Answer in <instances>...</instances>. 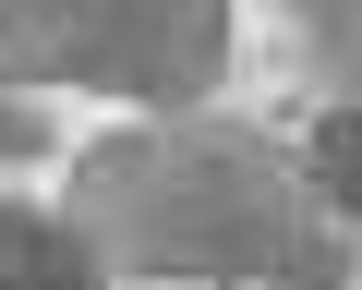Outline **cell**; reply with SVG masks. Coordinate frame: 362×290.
Segmentation results:
<instances>
[{
  "instance_id": "6da1fadb",
  "label": "cell",
  "mask_w": 362,
  "mask_h": 290,
  "mask_svg": "<svg viewBox=\"0 0 362 290\" xmlns=\"http://www.w3.org/2000/svg\"><path fill=\"white\" fill-rule=\"evenodd\" d=\"M73 230L121 278L169 290H338L350 218L266 133H109L73 170Z\"/></svg>"
},
{
  "instance_id": "7a4b0ae2",
  "label": "cell",
  "mask_w": 362,
  "mask_h": 290,
  "mask_svg": "<svg viewBox=\"0 0 362 290\" xmlns=\"http://www.w3.org/2000/svg\"><path fill=\"white\" fill-rule=\"evenodd\" d=\"M230 61V0H0V85H97L181 109Z\"/></svg>"
},
{
  "instance_id": "3957f363",
  "label": "cell",
  "mask_w": 362,
  "mask_h": 290,
  "mask_svg": "<svg viewBox=\"0 0 362 290\" xmlns=\"http://www.w3.org/2000/svg\"><path fill=\"white\" fill-rule=\"evenodd\" d=\"M0 290H109V266H97V242L73 218L0 206Z\"/></svg>"
},
{
  "instance_id": "277c9868",
  "label": "cell",
  "mask_w": 362,
  "mask_h": 290,
  "mask_svg": "<svg viewBox=\"0 0 362 290\" xmlns=\"http://www.w3.org/2000/svg\"><path fill=\"white\" fill-rule=\"evenodd\" d=\"M302 170H314V194H326V206H338V218L362 230V97L314 121V145H302Z\"/></svg>"
},
{
  "instance_id": "5b68a950",
  "label": "cell",
  "mask_w": 362,
  "mask_h": 290,
  "mask_svg": "<svg viewBox=\"0 0 362 290\" xmlns=\"http://www.w3.org/2000/svg\"><path fill=\"white\" fill-rule=\"evenodd\" d=\"M290 13H302V37H314V61L362 97V0H290Z\"/></svg>"
},
{
  "instance_id": "8992f818",
  "label": "cell",
  "mask_w": 362,
  "mask_h": 290,
  "mask_svg": "<svg viewBox=\"0 0 362 290\" xmlns=\"http://www.w3.org/2000/svg\"><path fill=\"white\" fill-rule=\"evenodd\" d=\"M25 145H37V121H25L13 97H0V158H25Z\"/></svg>"
}]
</instances>
